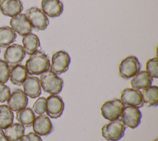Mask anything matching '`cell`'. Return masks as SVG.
Here are the masks:
<instances>
[{
    "label": "cell",
    "mask_w": 158,
    "mask_h": 141,
    "mask_svg": "<svg viewBox=\"0 0 158 141\" xmlns=\"http://www.w3.org/2000/svg\"><path fill=\"white\" fill-rule=\"evenodd\" d=\"M64 109V103L60 96L51 95L48 96L46 102V113L51 118H59Z\"/></svg>",
    "instance_id": "30bf717a"
},
{
    "label": "cell",
    "mask_w": 158,
    "mask_h": 141,
    "mask_svg": "<svg viewBox=\"0 0 158 141\" xmlns=\"http://www.w3.org/2000/svg\"><path fill=\"white\" fill-rule=\"evenodd\" d=\"M46 99L44 97L38 98L33 105V111L38 114H43L46 112Z\"/></svg>",
    "instance_id": "83f0119b"
},
{
    "label": "cell",
    "mask_w": 158,
    "mask_h": 141,
    "mask_svg": "<svg viewBox=\"0 0 158 141\" xmlns=\"http://www.w3.org/2000/svg\"><path fill=\"white\" fill-rule=\"evenodd\" d=\"M32 28L36 30H44L49 25V20L41 9L32 7L26 11L25 13Z\"/></svg>",
    "instance_id": "8992f818"
},
{
    "label": "cell",
    "mask_w": 158,
    "mask_h": 141,
    "mask_svg": "<svg viewBox=\"0 0 158 141\" xmlns=\"http://www.w3.org/2000/svg\"><path fill=\"white\" fill-rule=\"evenodd\" d=\"M0 141H9L4 135V131L0 129Z\"/></svg>",
    "instance_id": "4dcf8cb0"
},
{
    "label": "cell",
    "mask_w": 158,
    "mask_h": 141,
    "mask_svg": "<svg viewBox=\"0 0 158 141\" xmlns=\"http://www.w3.org/2000/svg\"><path fill=\"white\" fill-rule=\"evenodd\" d=\"M146 70L152 78L157 79L158 77V59L157 58H151L146 62Z\"/></svg>",
    "instance_id": "484cf974"
},
{
    "label": "cell",
    "mask_w": 158,
    "mask_h": 141,
    "mask_svg": "<svg viewBox=\"0 0 158 141\" xmlns=\"http://www.w3.org/2000/svg\"><path fill=\"white\" fill-rule=\"evenodd\" d=\"M125 105L119 99H114L104 102L101 107L102 117L110 121L120 118Z\"/></svg>",
    "instance_id": "277c9868"
},
{
    "label": "cell",
    "mask_w": 158,
    "mask_h": 141,
    "mask_svg": "<svg viewBox=\"0 0 158 141\" xmlns=\"http://www.w3.org/2000/svg\"><path fill=\"white\" fill-rule=\"evenodd\" d=\"M0 53H1V49H0Z\"/></svg>",
    "instance_id": "d6a6232c"
},
{
    "label": "cell",
    "mask_w": 158,
    "mask_h": 141,
    "mask_svg": "<svg viewBox=\"0 0 158 141\" xmlns=\"http://www.w3.org/2000/svg\"><path fill=\"white\" fill-rule=\"evenodd\" d=\"M11 28L21 36H25L31 33L32 27L25 14H19L12 17L10 20Z\"/></svg>",
    "instance_id": "7c38bea8"
},
{
    "label": "cell",
    "mask_w": 158,
    "mask_h": 141,
    "mask_svg": "<svg viewBox=\"0 0 158 141\" xmlns=\"http://www.w3.org/2000/svg\"><path fill=\"white\" fill-rule=\"evenodd\" d=\"M28 101L27 96L20 89H15L7 100V106L13 111H18L25 108Z\"/></svg>",
    "instance_id": "4fadbf2b"
},
{
    "label": "cell",
    "mask_w": 158,
    "mask_h": 141,
    "mask_svg": "<svg viewBox=\"0 0 158 141\" xmlns=\"http://www.w3.org/2000/svg\"><path fill=\"white\" fill-rule=\"evenodd\" d=\"M42 11L49 17L60 16L64 9L62 2L59 0H41Z\"/></svg>",
    "instance_id": "e0dca14e"
},
{
    "label": "cell",
    "mask_w": 158,
    "mask_h": 141,
    "mask_svg": "<svg viewBox=\"0 0 158 141\" xmlns=\"http://www.w3.org/2000/svg\"><path fill=\"white\" fill-rule=\"evenodd\" d=\"M10 67L3 60L0 59V83H4L9 79Z\"/></svg>",
    "instance_id": "4316f807"
},
{
    "label": "cell",
    "mask_w": 158,
    "mask_h": 141,
    "mask_svg": "<svg viewBox=\"0 0 158 141\" xmlns=\"http://www.w3.org/2000/svg\"><path fill=\"white\" fill-rule=\"evenodd\" d=\"M17 38L15 32L8 26L0 27V47L5 48L15 41Z\"/></svg>",
    "instance_id": "cb8c5ba5"
},
{
    "label": "cell",
    "mask_w": 158,
    "mask_h": 141,
    "mask_svg": "<svg viewBox=\"0 0 158 141\" xmlns=\"http://www.w3.org/2000/svg\"><path fill=\"white\" fill-rule=\"evenodd\" d=\"M25 67L30 75H40L49 70V59L44 52L36 51L26 61Z\"/></svg>",
    "instance_id": "6da1fadb"
},
{
    "label": "cell",
    "mask_w": 158,
    "mask_h": 141,
    "mask_svg": "<svg viewBox=\"0 0 158 141\" xmlns=\"http://www.w3.org/2000/svg\"><path fill=\"white\" fill-rule=\"evenodd\" d=\"M120 100L128 106L141 108L143 106V100L141 92L135 88H127L122 91Z\"/></svg>",
    "instance_id": "8fae6325"
},
{
    "label": "cell",
    "mask_w": 158,
    "mask_h": 141,
    "mask_svg": "<svg viewBox=\"0 0 158 141\" xmlns=\"http://www.w3.org/2000/svg\"><path fill=\"white\" fill-rule=\"evenodd\" d=\"M28 72L24 66L17 64L10 70V80L12 84L21 85L27 77Z\"/></svg>",
    "instance_id": "d6986e66"
},
{
    "label": "cell",
    "mask_w": 158,
    "mask_h": 141,
    "mask_svg": "<svg viewBox=\"0 0 158 141\" xmlns=\"http://www.w3.org/2000/svg\"><path fill=\"white\" fill-rule=\"evenodd\" d=\"M23 92L31 98H35L41 93L40 79L35 76H27L22 83Z\"/></svg>",
    "instance_id": "9a60e30c"
},
{
    "label": "cell",
    "mask_w": 158,
    "mask_h": 141,
    "mask_svg": "<svg viewBox=\"0 0 158 141\" xmlns=\"http://www.w3.org/2000/svg\"><path fill=\"white\" fill-rule=\"evenodd\" d=\"M33 129L35 134L41 136H46L52 131L53 126L49 117L44 114L36 116L32 124Z\"/></svg>",
    "instance_id": "5bb4252c"
},
{
    "label": "cell",
    "mask_w": 158,
    "mask_h": 141,
    "mask_svg": "<svg viewBox=\"0 0 158 141\" xmlns=\"http://www.w3.org/2000/svg\"><path fill=\"white\" fill-rule=\"evenodd\" d=\"M154 141H158V139H157V138H156Z\"/></svg>",
    "instance_id": "1f68e13d"
},
{
    "label": "cell",
    "mask_w": 158,
    "mask_h": 141,
    "mask_svg": "<svg viewBox=\"0 0 158 141\" xmlns=\"http://www.w3.org/2000/svg\"><path fill=\"white\" fill-rule=\"evenodd\" d=\"M35 118V113L30 108L25 107L16 113V119L20 124L25 127L32 126Z\"/></svg>",
    "instance_id": "603a6c76"
},
{
    "label": "cell",
    "mask_w": 158,
    "mask_h": 141,
    "mask_svg": "<svg viewBox=\"0 0 158 141\" xmlns=\"http://www.w3.org/2000/svg\"><path fill=\"white\" fill-rule=\"evenodd\" d=\"M40 81L43 91L51 95L59 93L64 84L63 80L51 70L41 74Z\"/></svg>",
    "instance_id": "7a4b0ae2"
},
{
    "label": "cell",
    "mask_w": 158,
    "mask_h": 141,
    "mask_svg": "<svg viewBox=\"0 0 158 141\" xmlns=\"http://www.w3.org/2000/svg\"><path fill=\"white\" fill-rule=\"evenodd\" d=\"M19 141H42V139L40 135L35 132H30L26 135H23Z\"/></svg>",
    "instance_id": "f546056e"
},
{
    "label": "cell",
    "mask_w": 158,
    "mask_h": 141,
    "mask_svg": "<svg viewBox=\"0 0 158 141\" xmlns=\"http://www.w3.org/2000/svg\"><path fill=\"white\" fill-rule=\"evenodd\" d=\"M4 133L9 141H18L23 136L25 127L20 123L12 124L4 129Z\"/></svg>",
    "instance_id": "44dd1931"
},
{
    "label": "cell",
    "mask_w": 158,
    "mask_h": 141,
    "mask_svg": "<svg viewBox=\"0 0 158 141\" xmlns=\"http://www.w3.org/2000/svg\"><path fill=\"white\" fill-rule=\"evenodd\" d=\"M22 44L25 53L31 55L38 50L40 46V41L36 35L30 33L23 37Z\"/></svg>",
    "instance_id": "ffe728a7"
},
{
    "label": "cell",
    "mask_w": 158,
    "mask_h": 141,
    "mask_svg": "<svg viewBox=\"0 0 158 141\" xmlns=\"http://www.w3.org/2000/svg\"><path fill=\"white\" fill-rule=\"evenodd\" d=\"M23 10L22 2L20 0H0V11L6 16L14 17Z\"/></svg>",
    "instance_id": "2e32d148"
},
{
    "label": "cell",
    "mask_w": 158,
    "mask_h": 141,
    "mask_svg": "<svg viewBox=\"0 0 158 141\" xmlns=\"http://www.w3.org/2000/svg\"><path fill=\"white\" fill-rule=\"evenodd\" d=\"M152 78L146 71H140L137 73L131 80L130 84L133 88L139 90L144 89L151 85Z\"/></svg>",
    "instance_id": "ac0fdd59"
},
{
    "label": "cell",
    "mask_w": 158,
    "mask_h": 141,
    "mask_svg": "<svg viewBox=\"0 0 158 141\" xmlns=\"http://www.w3.org/2000/svg\"><path fill=\"white\" fill-rule=\"evenodd\" d=\"M141 64L135 56H129L123 59L118 67L119 74L121 77L128 79L134 77L139 72Z\"/></svg>",
    "instance_id": "5b68a950"
},
{
    "label": "cell",
    "mask_w": 158,
    "mask_h": 141,
    "mask_svg": "<svg viewBox=\"0 0 158 141\" xmlns=\"http://www.w3.org/2000/svg\"><path fill=\"white\" fill-rule=\"evenodd\" d=\"M125 126L120 119L112 121L101 128L102 136L108 141H118L125 134Z\"/></svg>",
    "instance_id": "3957f363"
},
{
    "label": "cell",
    "mask_w": 158,
    "mask_h": 141,
    "mask_svg": "<svg viewBox=\"0 0 158 141\" xmlns=\"http://www.w3.org/2000/svg\"><path fill=\"white\" fill-rule=\"evenodd\" d=\"M14 121L12 110L6 105H0V129H4L10 126Z\"/></svg>",
    "instance_id": "d4e9b609"
},
{
    "label": "cell",
    "mask_w": 158,
    "mask_h": 141,
    "mask_svg": "<svg viewBox=\"0 0 158 141\" xmlns=\"http://www.w3.org/2000/svg\"><path fill=\"white\" fill-rule=\"evenodd\" d=\"M143 103L148 106H156L158 105V87L156 85L149 86L141 92Z\"/></svg>",
    "instance_id": "7402d4cb"
},
{
    "label": "cell",
    "mask_w": 158,
    "mask_h": 141,
    "mask_svg": "<svg viewBox=\"0 0 158 141\" xmlns=\"http://www.w3.org/2000/svg\"><path fill=\"white\" fill-rule=\"evenodd\" d=\"M10 94V88L4 83H0V103H3L7 101Z\"/></svg>",
    "instance_id": "f1b7e54d"
},
{
    "label": "cell",
    "mask_w": 158,
    "mask_h": 141,
    "mask_svg": "<svg viewBox=\"0 0 158 141\" xmlns=\"http://www.w3.org/2000/svg\"><path fill=\"white\" fill-rule=\"evenodd\" d=\"M70 63L69 54L64 51H59L53 54L50 65V70L56 75L65 72Z\"/></svg>",
    "instance_id": "52a82bcc"
},
{
    "label": "cell",
    "mask_w": 158,
    "mask_h": 141,
    "mask_svg": "<svg viewBox=\"0 0 158 141\" xmlns=\"http://www.w3.org/2000/svg\"><path fill=\"white\" fill-rule=\"evenodd\" d=\"M25 57V52L23 48L19 44L8 46L4 53V61L12 67L20 63Z\"/></svg>",
    "instance_id": "ba28073f"
},
{
    "label": "cell",
    "mask_w": 158,
    "mask_h": 141,
    "mask_svg": "<svg viewBox=\"0 0 158 141\" xmlns=\"http://www.w3.org/2000/svg\"><path fill=\"white\" fill-rule=\"evenodd\" d=\"M141 116V113L138 108L127 106L124 107L120 118L125 126L135 129L139 125Z\"/></svg>",
    "instance_id": "9c48e42d"
}]
</instances>
